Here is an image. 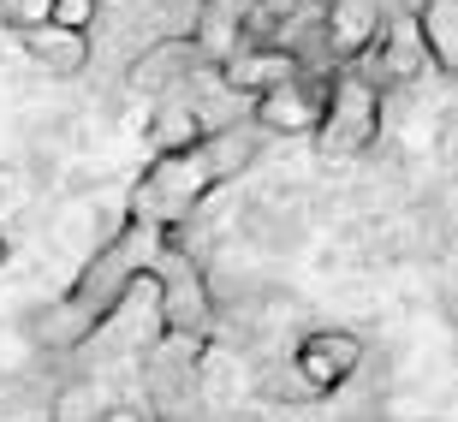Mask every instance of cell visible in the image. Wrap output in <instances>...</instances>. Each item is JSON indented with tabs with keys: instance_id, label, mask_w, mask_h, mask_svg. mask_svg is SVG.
Instances as JSON below:
<instances>
[{
	"instance_id": "cell-1",
	"label": "cell",
	"mask_w": 458,
	"mask_h": 422,
	"mask_svg": "<svg viewBox=\"0 0 458 422\" xmlns=\"http://www.w3.org/2000/svg\"><path fill=\"white\" fill-rule=\"evenodd\" d=\"M167 238H173V226H155V220L125 215V220H119V232L84 262V274L60 291V304H48L42 316H36L42 345L72 351V345L96 339L107 321L119 316V304H125V298L155 274V262H161V250H167Z\"/></svg>"
},
{
	"instance_id": "cell-2",
	"label": "cell",
	"mask_w": 458,
	"mask_h": 422,
	"mask_svg": "<svg viewBox=\"0 0 458 422\" xmlns=\"http://www.w3.org/2000/svg\"><path fill=\"white\" fill-rule=\"evenodd\" d=\"M250 161H256V137L244 131V125H221V131H208L203 143H191V149L149 155V167L137 173V185H131L125 215L179 232V226H185L233 173L250 167Z\"/></svg>"
},
{
	"instance_id": "cell-3",
	"label": "cell",
	"mask_w": 458,
	"mask_h": 422,
	"mask_svg": "<svg viewBox=\"0 0 458 422\" xmlns=\"http://www.w3.org/2000/svg\"><path fill=\"white\" fill-rule=\"evenodd\" d=\"M387 119V84L375 78L363 60L327 72V114L316 125V149L322 155H369Z\"/></svg>"
},
{
	"instance_id": "cell-4",
	"label": "cell",
	"mask_w": 458,
	"mask_h": 422,
	"mask_svg": "<svg viewBox=\"0 0 458 422\" xmlns=\"http://www.w3.org/2000/svg\"><path fill=\"white\" fill-rule=\"evenodd\" d=\"M155 321L167 339H185V345H203L208 327H215V291H208V274L197 268V256L185 244L161 250L155 262Z\"/></svg>"
},
{
	"instance_id": "cell-5",
	"label": "cell",
	"mask_w": 458,
	"mask_h": 422,
	"mask_svg": "<svg viewBox=\"0 0 458 422\" xmlns=\"http://www.w3.org/2000/svg\"><path fill=\"white\" fill-rule=\"evenodd\" d=\"M327 72L304 66V72H292L286 84L262 89L250 102V125L268 131V137H316V125H322V114H327Z\"/></svg>"
},
{
	"instance_id": "cell-6",
	"label": "cell",
	"mask_w": 458,
	"mask_h": 422,
	"mask_svg": "<svg viewBox=\"0 0 458 422\" xmlns=\"http://www.w3.org/2000/svg\"><path fill=\"white\" fill-rule=\"evenodd\" d=\"M357 363H363V339L352 333V327H316V333L298 339V351H292V369H298V381H304V392H340L345 381L357 375Z\"/></svg>"
},
{
	"instance_id": "cell-7",
	"label": "cell",
	"mask_w": 458,
	"mask_h": 422,
	"mask_svg": "<svg viewBox=\"0 0 458 422\" xmlns=\"http://www.w3.org/2000/svg\"><path fill=\"white\" fill-rule=\"evenodd\" d=\"M203 66L208 60H203V42H197V36H161V42H149L143 54H131L125 89H137V96H167V89L191 84Z\"/></svg>"
},
{
	"instance_id": "cell-8",
	"label": "cell",
	"mask_w": 458,
	"mask_h": 422,
	"mask_svg": "<svg viewBox=\"0 0 458 422\" xmlns=\"http://www.w3.org/2000/svg\"><path fill=\"white\" fill-rule=\"evenodd\" d=\"M381 24H387L381 0H322V54H327V66L363 60V54L375 48Z\"/></svg>"
},
{
	"instance_id": "cell-9",
	"label": "cell",
	"mask_w": 458,
	"mask_h": 422,
	"mask_svg": "<svg viewBox=\"0 0 458 422\" xmlns=\"http://www.w3.org/2000/svg\"><path fill=\"white\" fill-rule=\"evenodd\" d=\"M363 66L381 78V84H417L428 72V42H423V24H417V13H393L387 24H381V36H375V48L363 54Z\"/></svg>"
},
{
	"instance_id": "cell-10",
	"label": "cell",
	"mask_w": 458,
	"mask_h": 422,
	"mask_svg": "<svg viewBox=\"0 0 458 422\" xmlns=\"http://www.w3.org/2000/svg\"><path fill=\"white\" fill-rule=\"evenodd\" d=\"M292 72H304V54L286 48V42H244L238 54H226L221 66H215V78H221L226 89H238V96H262V89L286 84Z\"/></svg>"
},
{
	"instance_id": "cell-11",
	"label": "cell",
	"mask_w": 458,
	"mask_h": 422,
	"mask_svg": "<svg viewBox=\"0 0 458 422\" xmlns=\"http://www.w3.org/2000/svg\"><path fill=\"white\" fill-rule=\"evenodd\" d=\"M208 131H221V119L208 114L203 102H191V89H167V102H155L149 125H143V143L149 155H173V149H191V143H203Z\"/></svg>"
},
{
	"instance_id": "cell-12",
	"label": "cell",
	"mask_w": 458,
	"mask_h": 422,
	"mask_svg": "<svg viewBox=\"0 0 458 422\" xmlns=\"http://www.w3.org/2000/svg\"><path fill=\"white\" fill-rule=\"evenodd\" d=\"M24 54H30V66L54 72V78H78L89 66V30H72V24H30V30H18Z\"/></svg>"
},
{
	"instance_id": "cell-13",
	"label": "cell",
	"mask_w": 458,
	"mask_h": 422,
	"mask_svg": "<svg viewBox=\"0 0 458 422\" xmlns=\"http://www.w3.org/2000/svg\"><path fill=\"white\" fill-rule=\"evenodd\" d=\"M250 13L256 0H203L197 6V42H203V60L208 66H221L226 54H238L244 42H250Z\"/></svg>"
},
{
	"instance_id": "cell-14",
	"label": "cell",
	"mask_w": 458,
	"mask_h": 422,
	"mask_svg": "<svg viewBox=\"0 0 458 422\" xmlns=\"http://www.w3.org/2000/svg\"><path fill=\"white\" fill-rule=\"evenodd\" d=\"M417 24L428 42V66L458 78V0H417Z\"/></svg>"
},
{
	"instance_id": "cell-15",
	"label": "cell",
	"mask_w": 458,
	"mask_h": 422,
	"mask_svg": "<svg viewBox=\"0 0 458 422\" xmlns=\"http://www.w3.org/2000/svg\"><path fill=\"white\" fill-rule=\"evenodd\" d=\"M54 0H0V24L6 30H30V24H48Z\"/></svg>"
},
{
	"instance_id": "cell-16",
	"label": "cell",
	"mask_w": 458,
	"mask_h": 422,
	"mask_svg": "<svg viewBox=\"0 0 458 422\" xmlns=\"http://www.w3.org/2000/svg\"><path fill=\"white\" fill-rule=\"evenodd\" d=\"M102 18V0H54V24H72V30H89Z\"/></svg>"
},
{
	"instance_id": "cell-17",
	"label": "cell",
	"mask_w": 458,
	"mask_h": 422,
	"mask_svg": "<svg viewBox=\"0 0 458 422\" xmlns=\"http://www.w3.org/2000/svg\"><path fill=\"white\" fill-rule=\"evenodd\" d=\"M298 6H304V0H256V13H262V18H274V24H280V18H292Z\"/></svg>"
},
{
	"instance_id": "cell-18",
	"label": "cell",
	"mask_w": 458,
	"mask_h": 422,
	"mask_svg": "<svg viewBox=\"0 0 458 422\" xmlns=\"http://www.w3.org/2000/svg\"><path fill=\"white\" fill-rule=\"evenodd\" d=\"M6 262H13V238L0 232V268H6Z\"/></svg>"
}]
</instances>
